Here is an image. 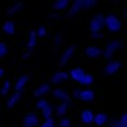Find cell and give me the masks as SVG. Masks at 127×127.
<instances>
[{"mask_svg": "<svg viewBox=\"0 0 127 127\" xmlns=\"http://www.w3.org/2000/svg\"><path fill=\"white\" fill-rule=\"evenodd\" d=\"M105 25H106V28H108L110 32H117V31H120V28H122L120 20L113 14L105 17Z\"/></svg>", "mask_w": 127, "mask_h": 127, "instance_id": "6da1fadb", "label": "cell"}, {"mask_svg": "<svg viewBox=\"0 0 127 127\" xmlns=\"http://www.w3.org/2000/svg\"><path fill=\"white\" fill-rule=\"evenodd\" d=\"M119 122H120L122 124H123L124 127H127V113H126V115H123L122 117H120V120H119Z\"/></svg>", "mask_w": 127, "mask_h": 127, "instance_id": "4dcf8cb0", "label": "cell"}, {"mask_svg": "<svg viewBox=\"0 0 127 127\" xmlns=\"http://www.w3.org/2000/svg\"><path fill=\"white\" fill-rule=\"evenodd\" d=\"M91 36H92L94 39H99V38H101L102 35H101V32H99V34H91Z\"/></svg>", "mask_w": 127, "mask_h": 127, "instance_id": "e575fe53", "label": "cell"}, {"mask_svg": "<svg viewBox=\"0 0 127 127\" xmlns=\"http://www.w3.org/2000/svg\"><path fill=\"white\" fill-rule=\"evenodd\" d=\"M31 55H32V52H27V53H25V55H24V56H23V57H21V60H25V59H28V57H30V56H31Z\"/></svg>", "mask_w": 127, "mask_h": 127, "instance_id": "836d02e7", "label": "cell"}, {"mask_svg": "<svg viewBox=\"0 0 127 127\" xmlns=\"http://www.w3.org/2000/svg\"><path fill=\"white\" fill-rule=\"evenodd\" d=\"M23 6H24V3H21V1H18V3H15L14 6H11V7L8 8V10H7V13H8V14H13V13L18 11V10H20L21 7H23Z\"/></svg>", "mask_w": 127, "mask_h": 127, "instance_id": "d4e9b609", "label": "cell"}, {"mask_svg": "<svg viewBox=\"0 0 127 127\" xmlns=\"http://www.w3.org/2000/svg\"><path fill=\"white\" fill-rule=\"evenodd\" d=\"M13 87V82L10 81V80H6L3 84V87H1V90H0V96H4V95H7V92L10 90H11Z\"/></svg>", "mask_w": 127, "mask_h": 127, "instance_id": "44dd1931", "label": "cell"}, {"mask_svg": "<svg viewBox=\"0 0 127 127\" xmlns=\"http://www.w3.org/2000/svg\"><path fill=\"white\" fill-rule=\"evenodd\" d=\"M38 122H39V120H38V116L35 115V113L30 112L24 116L23 126L24 127H35V126H38Z\"/></svg>", "mask_w": 127, "mask_h": 127, "instance_id": "277c9868", "label": "cell"}, {"mask_svg": "<svg viewBox=\"0 0 127 127\" xmlns=\"http://www.w3.org/2000/svg\"><path fill=\"white\" fill-rule=\"evenodd\" d=\"M41 127H55V120L53 119H45Z\"/></svg>", "mask_w": 127, "mask_h": 127, "instance_id": "f546056e", "label": "cell"}, {"mask_svg": "<svg viewBox=\"0 0 127 127\" xmlns=\"http://www.w3.org/2000/svg\"><path fill=\"white\" fill-rule=\"evenodd\" d=\"M20 96H21V92H15L14 95H13V96L7 101V108H11L13 105L17 103V101H18V98H20Z\"/></svg>", "mask_w": 127, "mask_h": 127, "instance_id": "7402d4cb", "label": "cell"}, {"mask_svg": "<svg viewBox=\"0 0 127 127\" xmlns=\"http://www.w3.org/2000/svg\"><path fill=\"white\" fill-rule=\"evenodd\" d=\"M85 55L88 57H91V59H95V57H99L102 53H101V49L95 48V46H88L85 49Z\"/></svg>", "mask_w": 127, "mask_h": 127, "instance_id": "9a60e30c", "label": "cell"}, {"mask_svg": "<svg viewBox=\"0 0 127 127\" xmlns=\"http://www.w3.org/2000/svg\"><path fill=\"white\" fill-rule=\"evenodd\" d=\"M30 81V75L28 74H23V75H20L18 80L15 81L14 84V91L15 92H21V91L24 90V87L27 85V82Z\"/></svg>", "mask_w": 127, "mask_h": 127, "instance_id": "5b68a950", "label": "cell"}, {"mask_svg": "<svg viewBox=\"0 0 127 127\" xmlns=\"http://www.w3.org/2000/svg\"><path fill=\"white\" fill-rule=\"evenodd\" d=\"M117 49H120V42H119V41L109 42L108 45H106L105 52H103V59L108 60V62H110V57H112V55L116 52V50H117Z\"/></svg>", "mask_w": 127, "mask_h": 127, "instance_id": "3957f363", "label": "cell"}, {"mask_svg": "<svg viewBox=\"0 0 127 127\" xmlns=\"http://www.w3.org/2000/svg\"><path fill=\"white\" fill-rule=\"evenodd\" d=\"M1 78H4V70L3 68H0V80Z\"/></svg>", "mask_w": 127, "mask_h": 127, "instance_id": "8d00e7d4", "label": "cell"}, {"mask_svg": "<svg viewBox=\"0 0 127 127\" xmlns=\"http://www.w3.org/2000/svg\"><path fill=\"white\" fill-rule=\"evenodd\" d=\"M36 39H38V35H36V31H31L30 34V38H28V43H27V46L30 49H32L35 45H36Z\"/></svg>", "mask_w": 127, "mask_h": 127, "instance_id": "ffe728a7", "label": "cell"}, {"mask_svg": "<svg viewBox=\"0 0 127 127\" xmlns=\"http://www.w3.org/2000/svg\"><path fill=\"white\" fill-rule=\"evenodd\" d=\"M68 108H70V102H62L60 105H57V108H56V115L59 116V117H63V116L67 113Z\"/></svg>", "mask_w": 127, "mask_h": 127, "instance_id": "5bb4252c", "label": "cell"}, {"mask_svg": "<svg viewBox=\"0 0 127 127\" xmlns=\"http://www.w3.org/2000/svg\"><path fill=\"white\" fill-rule=\"evenodd\" d=\"M124 17H126V18H127V13H124Z\"/></svg>", "mask_w": 127, "mask_h": 127, "instance_id": "74e56055", "label": "cell"}, {"mask_svg": "<svg viewBox=\"0 0 127 127\" xmlns=\"http://www.w3.org/2000/svg\"><path fill=\"white\" fill-rule=\"evenodd\" d=\"M74 50H75L74 46H70V48H67L66 50H64V53L62 55V57H60V62H59V66H60V67H63L64 64H66L68 60L71 59L73 53H74Z\"/></svg>", "mask_w": 127, "mask_h": 127, "instance_id": "52a82bcc", "label": "cell"}, {"mask_svg": "<svg viewBox=\"0 0 127 127\" xmlns=\"http://www.w3.org/2000/svg\"><path fill=\"white\" fill-rule=\"evenodd\" d=\"M53 96L59 99L62 102H70V96H68V94H66L62 88H57V90L53 91Z\"/></svg>", "mask_w": 127, "mask_h": 127, "instance_id": "8fae6325", "label": "cell"}, {"mask_svg": "<svg viewBox=\"0 0 127 127\" xmlns=\"http://www.w3.org/2000/svg\"><path fill=\"white\" fill-rule=\"evenodd\" d=\"M60 38H62L60 35H59V36H56V38H55V43H56V45H59V42H60Z\"/></svg>", "mask_w": 127, "mask_h": 127, "instance_id": "d590c367", "label": "cell"}, {"mask_svg": "<svg viewBox=\"0 0 127 127\" xmlns=\"http://www.w3.org/2000/svg\"><path fill=\"white\" fill-rule=\"evenodd\" d=\"M96 4V1H90V0H85V8L87 7H92V6H95Z\"/></svg>", "mask_w": 127, "mask_h": 127, "instance_id": "1f68e13d", "label": "cell"}, {"mask_svg": "<svg viewBox=\"0 0 127 127\" xmlns=\"http://www.w3.org/2000/svg\"><path fill=\"white\" fill-rule=\"evenodd\" d=\"M82 8H85V0H77L75 3H73V6L70 8V15L77 14L78 11H81Z\"/></svg>", "mask_w": 127, "mask_h": 127, "instance_id": "7c38bea8", "label": "cell"}, {"mask_svg": "<svg viewBox=\"0 0 127 127\" xmlns=\"http://www.w3.org/2000/svg\"><path fill=\"white\" fill-rule=\"evenodd\" d=\"M49 88H50V85H49L48 82H45V84H42V85L35 91L34 95L35 96H42V95H45L46 92H49Z\"/></svg>", "mask_w": 127, "mask_h": 127, "instance_id": "d6986e66", "label": "cell"}, {"mask_svg": "<svg viewBox=\"0 0 127 127\" xmlns=\"http://www.w3.org/2000/svg\"><path fill=\"white\" fill-rule=\"evenodd\" d=\"M81 91H82V90H78V88H77V90H74V91H73V95L78 98V96H80V94H81Z\"/></svg>", "mask_w": 127, "mask_h": 127, "instance_id": "d6a6232c", "label": "cell"}, {"mask_svg": "<svg viewBox=\"0 0 127 127\" xmlns=\"http://www.w3.org/2000/svg\"><path fill=\"white\" fill-rule=\"evenodd\" d=\"M78 98L84 102H91V101H94L95 94H94V91H91V90H82Z\"/></svg>", "mask_w": 127, "mask_h": 127, "instance_id": "4fadbf2b", "label": "cell"}, {"mask_svg": "<svg viewBox=\"0 0 127 127\" xmlns=\"http://www.w3.org/2000/svg\"><path fill=\"white\" fill-rule=\"evenodd\" d=\"M70 78V74L68 73H66V71H59V73H55V74L52 75V78H50V81L53 82V84H60V82L66 81V80Z\"/></svg>", "mask_w": 127, "mask_h": 127, "instance_id": "ba28073f", "label": "cell"}, {"mask_svg": "<svg viewBox=\"0 0 127 127\" xmlns=\"http://www.w3.org/2000/svg\"><path fill=\"white\" fill-rule=\"evenodd\" d=\"M70 126H71V120L67 119V117H63L59 123V127H70Z\"/></svg>", "mask_w": 127, "mask_h": 127, "instance_id": "f1b7e54d", "label": "cell"}, {"mask_svg": "<svg viewBox=\"0 0 127 127\" xmlns=\"http://www.w3.org/2000/svg\"><path fill=\"white\" fill-rule=\"evenodd\" d=\"M105 24V17L102 14H98L95 15L92 20H91V24H90V31L91 34H99V31L102 30V25Z\"/></svg>", "mask_w": 127, "mask_h": 127, "instance_id": "7a4b0ae2", "label": "cell"}, {"mask_svg": "<svg viewBox=\"0 0 127 127\" xmlns=\"http://www.w3.org/2000/svg\"><path fill=\"white\" fill-rule=\"evenodd\" d=\"M87 73L82 68H80V67H77V68H73V70L70 71V78L71 80H74V81H81V78L85 75Z\"/></svg>", "mask_w": 127, "mask_h": 127, "instance_id": "30bf717a", "label": "cell"}, {"mask_svg": "<svg viewBox=\"0 0 127 127\" xmlns=\"http://www.w3.org/2000/svg\"><path fill=\"white\" fill-rule=\"evenodd\" d=\"M42 115H43V117H45V119H52V116H53V108H52V106H48L45 110H42Z\"/></svg>", "mask_w": 127, "mask_h": 127, "instance_id": "484cf974", "label": "cell"}, {"mask_svg": "<svg viewBox=\"0 0 127 127\" xmlns=\"http://www.w3.org/2000/svg\"><path fill=\"white\" fill-rule=\"evenodd\" d=\"M3 30H4V32L6 34H8V35H13V34H15V24H14V21H6L4 23V25H3Z\"/></svg>", "mask_w": 127, "mask_h": 127, "instance_id": "2e32d148", "label": "cell"}, {"mask_svg": "<svg viewBox=\"0 0 127 127\" xmlns=\"http://www.w3.org/2000/svg\"><path fill=\"white\" fill-rule=\"evenodd\" d=\"M46 34H48V28H46V27H39V28H38L36 30V35L39 38H45L46 36Z\"/></svg>", "mask_w": 127, "mask_h": 127, "instance_id": "83f0119b", "label": "cell"}, {"mask_svg": "<svg viewBox=\"0 0 127 127\" xmlns=\"http://www.w3.org/2000/svg\"><path fill=\"white\" fill-rule=\"evenodd\" d=\"M106 119H108V116L105 115V113H98V115H95L94 123L96 124V126H105L106 124Z\"/></svg>", "mask_w": 127, "mask_h": 127, "instance_id": "ac0fdd59", "label": "cell"}, {"mask_svg": "<svg viewBox=\"0 0 127 127\" xmlns=\"http://www.w3.org/2000/svg\"><path fill=\"white\" fill-rule=\"evenodd\" d=\"M94 120H95V116L91 109H84L81 112V122L84 124H91L94 123Z\"/></svg>", "mask_w": 127, "mask_h": 127, "instance_id": "9c48e42d", "label": "cell"}, {"mask_svg": "<svg viewBox=\"0 0 127 127\" xmlns=\"http://www.w3.org/2000/svg\"><path fill=\"white\" fill-rule=\"evenodd\" d=\"M68 1L67 0H57V1H55L53 3V8L56 10V11H62V10H64L66 7H68Z\"/></svg>", "mask_w": 127, "mask_h": 127, "instance_id": "e0dca14e", "label": "cell"}, {"mask_svg": "<svg viewBox=\"0 0 127 127\" xmlns=\"http://www.w3.org/2000/svg\"><path fill=\"white\" fill-rule=\"evenodd\" d=\"M92 81H94V77H92V75H91V74H85V75L81 78L80 84H81V85H90V84H92Z\"/></svg>", "mask_w": 127, "mask_h": 127, "instance_id": "603a6c76", "label": "cell"}, {"mask_svg": "<svg viewBox=\"0 0 127 127\" xmlns=\"http://www.w3.org/2000/svg\"><path fill=\"white\" fill-rule=\"evenodd\" d=\"M7 50H8V46L6 42H0V57H3L7 55Z\"/></svg>", "mask_w": 127, "mask_h": 127, "instance_id": "4316f807", "label": "cell"}, {"mask_svg": "<svg viewBox=\"0 0 127 127\" xmlns=\"http://www.w3.org/2000/svg\"><path fill=\"white\" fill-rule=\"evenodd\" d=\"M119 67H120L119 60H110V62H108L106 66H105V73H106L108 75H112L119 70Z\"/></svg>", "mask_w": 127, "mask_h": 127, "instance_id": "8992f818", "label": "cell"}, {"mask_svg": "<svg viewBox=\"0 0 127 127\" xmlns=\"http://www.w3.org/2000/svg\"><path fill=\"white\" fill-rule=\"evenodd\" d=\"M48 106H50V105H49V102H48V99H39V101L36 102V108L39 109L41 112H42V110H45Z\"/></svg>", "mask_w": 127, "mask_h": 127, "instance_id": "cb8c5ba5", "label": "cell"}]
</instances>
